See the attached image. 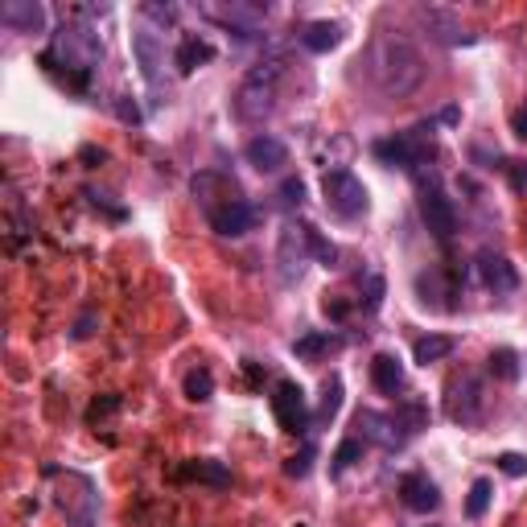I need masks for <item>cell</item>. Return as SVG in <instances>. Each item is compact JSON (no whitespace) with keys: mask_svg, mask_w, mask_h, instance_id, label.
Here are the masks:
<instances>
[{"mask_svg":"<svg viewBox=\"0 0 527 527\" xmlns=\"http://www.w3.org/2000/svg\"><path fill=\"white\" fill-rule=\"evenodd\" d=\"M99 62H103V38L83 21H66L50 38V50L42 54V66L46 70H66V83L75 91H87L91 70Z\"/></svg>","mask_w":527,"mask_h":527,"instance_id":"obj_1","label":"cell"},{"mask_svg":"<svg viewBox=\"0 0 527 527\" xmlns=\"http://www.w3.org/2000/svg\"><path fill=\"white\" fill-rule=\"evenodd\" d=\"M367 66H371V79L383 95H412L420 87V79H425V58H420V50L412 42L396 38V33L375 38Z\"/></svg>","mask_w":527,"mask_h":527,"instance_id":"obj_2","label":"cell"},{"mask_svg":"<svg viewBox=\"0 0 527 527\" xmlns=\"http://www.w3.org/2000/svg\"><path fill=\"white\" fill-rule=\"evenodd\" d=\"M285 75V58L272 54L264 58L248 79H243L239 95H235V112L239 120H248V124H260L268 112H272V103H276V79Z\"/></svg>","mask_w":527,"mask_h":527,"instance_id":"obj_3","label":"cell"},{"mask_svg":"<svg viewBox=\"0 0 527 527\" xmlns=\"http://www.w3.org/2000/svg\"><path fill=\"white\" fill-rule=\"evenodd\" d=\"M429 136H433V120L429 124H416L408 132H396L388 140H375V157L388 165V169H404V173H416V169H425L433 161V145H429Z\"/></svg>","mask_w":527,"mask_h":527,"instance_id":"obj_4","label":"cell"},{"mask_svg":"<svg viewBox=\"0 0 527 527\" xmlns=\"http://www.w3.org/2000/svg\"><path fill=\"white\" fill-rule=\"evenodd\" d=\"M322 194H326V210L334 219H359L363 210H367V186L355 178L350 169H330L326 178H322Z\"/></svg>","mask_w":527,"mask_h":527,"instance_id":"obj_5","label":"cell"},{"mask_svg":"<svg viewBox=\"0 0 527 527\" xmlns=\"http://www.w3.org/2000/svg\"><path fill=\"white\" fill-rule=\"evenodd\" d=\"M445 412L453 425H462V429H474L482 412H486V383L478 375H462V379H453L449 383V400H445Z\"/></svg>","mask_w":527,"mask_h":527,"instance_id":"obj_6","label":"cell"},{"mask_svg":"<svg viewBox=\"0 0 527 527\" xmlns=\"http://www.w3.org/2000/svg\"><path fill=\"white\" fill-rule=\"evenodd\" d=\"M268 404H272L276 425L285 429V433L301 437V433L309 429V404H305L301 383H293V379H276V383H272V396H268Z\"/></svg>","mask_w":527,"mask_h":527,"instance_id":"obj_7","label":"cell"},{"mask_svg":"<svg viewBox=\"0 0 527 527\" xmlns=\"http://www.w3.org/2000/svg\"><path fill=\"white\" fill-rule=\"evenodd\" d=\"M309 264V231L305 223H285L276 243V268H280V285H297L301 272Z\"/></svg>","mask_w":527,"mask_h":527,"instance_id":"obj_8","label":"cell"},{"mask_svg":"<svg viewBox=\"0 0 527 527\" xmlns=\"http://www.w3.org/2000/svg\"><path fill=\"white\" fill-rule=\"evenodd\" d=\"M202 17L215 25L239 33V38H256L268 21V5H248V0H231V5H202Z\"/></svg>","mask_w":527,"mask_h":527,"instance_id":"obj_9","label":"cell"},{"mask_svg":"<svg viewBox=\"0 0 527 527\" xmlns=\"http://www.w3.org/2000/svg\"><path fill=\"white\" fill-rule=\"evenodd\" d=\"M420 219H425V227L441 243L458 235V210H453V202L445 198L441 186H420Z\"/></svg>","mask_w":527,"mask_h":527,"instance_id":"obj_10","label":"cell"},{"mask_svg":"<svg viewBox=\"0 0 527 527\" xmlns=\"http://www.w3.org/2000/svg\"><path fill=\"white\" fill-rule=\"evenodd\" d=\"M256 219H260V210L248 198H235V202H227V206H219V210H210V215H206L210 231L223 235V239H243L256 227Z\"/></svg>","mask_w":527,"mask_h":527,"instance_id":"obj_11","label":"cell"},{"mask_svg":"<svg viewBox=\"0 0 527 527\" xmlns=\"http://www.w3.org/2000/svg\"><path fill=\"white\" fill-rule=\"evenodd\" d=\"M474 268H478V280L482 285L495 293V297H503V293H515L519 289V268L503 256V252H490V248H482L478 256H474Z\"/></svg>","mask_w":527,"mask_h":527,"instance_id":"obj_12","label":"cell"},{"mask_svg":"<svg viewBox=\"0 0 527 527\" xmlns=\"http://www.w3.org/2000/svg\"><path fill=\"white\" fill-rule=\"evenodd\" d=\"M132 58L140 66V75H145V83L157 91L161 87V66H165V42L157 38V33L149 25H140L132 33Z\"/></svg>","mask_w":527,"mask_h":527,"instance_id":"obj_13","label":"cell"},{"mask_svg":"<svg viewBox=\"0 0 527 527\" xmlns=\"http://www.w3.org/2000/svg\"><path fill=\"white\" fill-rule=\"evenodd\" d=\"M400 503L408 511H416V515H429V511L441 507V490H437V482L425 470H408L400 478Z\"/></svg>","mask_w":527,"mask_h":527,"instance_id":"obj_14","label":"cell"},{"mask_svg":"<svg viewBox=\"0 0 527 527\" xmlns=\"http://www.w3.org/2000/svg\"><path fill=\"white\" fill-rule=\"evenodd\" d=\"M243 157H248V165L260 169V173H280L289 165V145L272 132H256L248 140V149H243Z\"/></svg>","mask_w":527,"mask_h":527,"instance_id":"obj_15","label":"cell"},{"mask_svg":"<svg viewBox=\"0 0 527 527\" xmlns=\"http://www.w3.org/2000/svg\"><path fill=\"white\" fill-rule=\"evenodd\" d=\"M420 21H425L429 38L441 42V46H474V42H478L474 33H470L458 17H453L449 9H420Z\"/></svg>","mask_w":527,"mask_h":527,"instance_id":"obj_16","label":"cell"},{"mask_svg":"<svg viewBox=\"0 0 527 527\" xmlns=\"http://www.w3.org/2000/svg\"><path fill=\"white\" fill-rule=\"evenodd\" d=\"M355 429H359V437H363V441H371V445H383V449H404V437H400V429H396L392 412L363 408V412L355 416Z\"/></svg>","mask_w":527,"mask_h":527,"instance_id":"obj_17","label":"cell"},{"mask_svg":"<svg viewBox=\"0 0 527 527\" xmlns=\"http://www.w3.org/2000/svg\"><path fill=\"white\" fill-rule=\"evenodd\" d=\"M0 21L13 33H42L46 29V5L42 0H9L0 5Z\"/></svg>","mask_w":527,"mask_h":527,"instance_id":"obj_18","label":"cell"},{"mask_svg":"<svg viewBox=\"0 0 527 527\" xmlns=\"http://www.w3.org/2000/svg\"><path fill=\"white\" fill-rule=\"evenodd\" d=\"M173 482H202V486H231V470L215 458H190L173 470Z\"/></svg>","mask_w":527,"mask_h":527,"instance_id":"obj_19","label":"cell"},{"mask_svg":"<svg viewBox=\"0 0 527 527\" xmlns=\"http://www.w3.org/2000/svg\"><path fill=\"white\" fill-rule=\"evenodd\" d=\"M62 503V515L75 523V527H95V511H99V495H95V482L91 478H83V486H79V495H62L58 499Z\"/></svg>","mask_w":527,"mask_h":527,"instance_id":"obj_20","label":"cell"},{"mask_svg":"<svg viewBox=\"0 0 527 527\" xmlns=\"http://www.w3.org/2000/svg\"><path fill=\"white\" fill-rule=\"evenodd\" d=\"M371 383H375V392L396 396L404 388V363H400V355H392V350H379V355L371 359Z\"/></svg>","mask_w":527,"mask_h":527,"instance_id":"obj_21","label":"cell"},{"mask_svg":"<svg viewBox=\"0 0 527 527\" xmlns=\"http://www.w3.org/2000/svg\"><path fill=\"white\" fill-rule=\"evenodd\" d=\"M215 62V46H210L206 38H198V33H186V38L178 42V50H173V66H178V75H194L198 66Z\"/></svg>","mask_w":527,"mask_h":527,"instance_id":"obj_22","label":"cell"},{"mask_svg":"<svg viewBox=\"0 0 527 527\" xmlns=\"http://www.w3.org/2000/svg\"><path fill=\"white\" fill-rule=\"evenodd\" d=\"M338 42H342V25L338 21H309L301 29V46L309 54H330Z\"/></svg>","mask_w":527,"mask_h":527,"instance_id":"obj_23","label":"cell"},{"mask_svg":"<svg viewBox=\"0 0 527 527\" xmlns=\"http://www.w3.org/2000/svg\"><path fill=\"white\" fill-rule=\"evenodd\" d=\"M342 346H346V338H342V334L318 330V334L297 338V342H293V355H297V359H305V363H313V359H322V355H334V350H342Z\"/></svg>","mask_w":527,"mask_h":527,"instance_id":"obj_24","label":"cell"},{"mask_svg":"<svg viewBox=\"0 0 527 527\" xmlns=\"http://www.w3.org/2000/svg\"><path fill=\"white\" fill-rule=\"evenodd\" d=\"M453 350H458V338H449V334H425V338L412 342V359H416L420 367H429V363L449 359Z\"/></svg>","mask_w":527,"mask_h":527,"instance_id":"obj_25","label":"cell"},{"mask_svg":"<svg viewBox=\"0 0 527 527\" xmlns=\"http://www.w3.org/2000/svg\"><path fill=\"white\" fill-rule=\"evenodd\" d=\"M392 420H396L400 437H404V441H412L416 433H425V429H429V404H420V400H404V404L392 412Z\"/></svg>","mask_w":527,"mask_h":527,"instance_id":"obj_26","label":"cell"},{"mask_svg":"<svg viewBox=\"0 0 527 527\" xmlns=\"http://www.w3.org/2000/svg\"><path fill=\"white\" fill-rule=\"evenodd\" d=\"M338 412H342V379L330 375L322 383V404H318V412H313V420H318V425H334Z\"/></svg>","mask_w":527,"mask_h":527,"instance_id":"obj_27","label":"cell"},{"mask_svg":"<svg viewBox=\"0 0 527 527\" xmlns=\"http://www.w3.org/2000/svg\"><path fill=\"white\" fill-rule=\"evenodd\" d=\"M182 392L194 404H206L210 396H215V375H210V367H190L186 379H182Z\"/></svg>","mask_w":527,"mask_h":527,"instance_id":"obj_28","label":"cell"},{"mask_svg":"<svg viewBox=\"0 0 527 527\" xmlns=\"http://www.w3.org/2000/svg\"><path fill=\"white\" fill-rule=\"evenodd\" d=\"M363 449H367V441L363 437H346L338 449H334V458H330V474L338 478V474H346L350 466H355L359 458H363Z\"/></svg>","mask_w":527,"mask_h":527,"instance_id":"obj_29","label":"cell"},{"mask_svg":"<svg viewBox=\"0 0 527 527\" xmlns=\"http://www.w3.org/2000/svg\"><path fill=\"white\" fill-rule=\"evenodd\" d=\"M305 231H309V256L318 260L322 268H338V260H342V256H338V248H334V243H330V239H326L318 227H309V223H305Z\"/></svg>","mask_w":527,"mask_h":527,"instance_id":"obj_30","label":"cell"},{"mask_svg":"<svg viewBox=\"0 0 527 527\" xmlns=\"http://www.w3.org/2000/svg\"><path fill=\"white\" fill-rule=\"evenodd\" d=\"M490 499H495V482H490V478H474L470 499H466V515L470 519H482L486 507H490Z\"/></svg>","mask_w":527,"mask_h":527,"instance_id":"obj_31","label":"cell"},{"mask_svg":"<svg viewBox=\"0 0 527 527\" xmlns=\"http://www.w3.org/2000/svg\"><path fill=\"white\" fill-rule=\"evenodd\" d=\"M486 367H490V375H495V379H519V355H515V350H507V346L490 350Z\"/></svg>","mask_w":527,"mask_h":527,"instance_id":"obj_32","label":"cell"},{"mask_svg":"<svg viewBox=\"0 0 527 527\" xmlns=\"http://www.w3.org/2000/svg\"><path fill=\"white\" fill-rule=\"evenodd\" d=\"M313 458H318V449H313V445H305L301 453H293V458L285 462V474H289V478H309V470H313Z\"/></svg>","mask_w":527,"mask_h":527,"instance_id":"obj_33","label":"cell"},{"mask_svg":"<svg viewBox=\"0 0 527 527\" xmlns=\"http://www.w3.org/2000/svg\"><path fill=\"white\" fill-rule=\"evenodd\" d=\"M495 466H499L507 478H527V453H499Z\"/></svg>","mask_w":527,"mask_h":527,"instance_id":"obj_34","label":"cell"},{"mask_svg":"<svg viewBox=\"0 0 527 527\" xmlns=\"http://www.w3.org/2000/svg\"><path fill=\"white\" fill-rule=\"evenodd\" d=\"M305 202V182L301 178H285V182H280V206H301Z\"/></svg>","mask_w":527,"mask_h":527,"instance_id":"obj_35","label":"cell"},{"mask_svg":"<svg viewBox=\"0 0 527 527\" xmlns=\"http://www.w3.org/2000/svg\"><path fill=\"white\" fill-rule=\"evenodd\" d=\"M120 408V396H103V400H95L91 408H87V420L95 425V420H103V416H112Z\"/></svg>","mask_w":527,"mask_h":527,"instance_id":"obj_36","label":"cell"},{"mask_svg":"<svg viewBox=\"0 0 527 527\" xmlns=\"http://www.w3.org/2000/svg\"><path fill=\"white\" fill-rule=\"evenodd\" d=\"M383 305V280L379 276H367V301H363V313H375Z\"/></svg>","mask_w":527,"mask_h":527,"instance_id":"obj_37","label":"cell"},{"mask_svg":"<svg viewBox=\"0 0 527 527\" xmlns=\"http://www.w3.org/2000/svg\"><path fill=\"white\" fill-rule=\"evenodd\" d=\"M140 13H145L149 21H161V25H173V21H178V9H173V5H145Z\"/></svg>","mask_w":527,"mask_h":527,"instance_id":"obj_38","label":"cell"},{"mask_svg":"<svg viewBox=\"0 0 527 527\" xmlns=\"http://www.w3.org/2000/svg\"><path fill=\"white\" fill-rule=\"evenodd\" d=\"M322 313H326V318H334V322H342L346 313H350V305L338 301V297H326V301H322Z\"/></svg>","mask_w":527,"mask_h":527,"instance_id":"obj_39","label":"cell"},{"mask_svg":"<svg viewBox=\"0 0 527 527\" xmlns=\"http://www.w3.org/2000/svg\"><path fill=\"white\" fill-rule=\"evenodd\" d=\"M511 132H515L519 140H527V103H519V108L511 112Z\"/></svg>","mask_w":527,"mask_h":527,"instance_id":"obj_40","label":"cell"},{"mask_svg":"<svg viewBox=\"0 0 527 527\" xmlns=\"http://www.w3.org/2000/svg\"><path fill=\"white\" fill-rule=\"evenodd\" d=\"M507 173H511V186L515 190H527V165L523 161H507Z\"/></svg>","mask_w":527,"mask_h":527,"instance_id":"obj_41","label":"cell"},{"mask_svg":"<svg viewBox=\"0 0 527 527\" xmlns=\"http://www.w3.org/2000/svg\"><path fill=\"white\" fill-rule=\"evenodd\" d=\"M91 322H95L91 313H83V318H79V326H75V338H87V334H91Z\"/></svg>","mask_w":527,"mask_h":527,"instance_id":"obj_42","label":"cell"},{"mask_svg":"<svg viewBox=\"0 0 527 527\" xmlns=\"http://www.w3.org/2000/svg\"><path fill=\"white\" fill-rule=\"evenodd\" d=\"M458 120H462V112H458V108H453V103H449V108L441 112V124H458Z\"/></svg>","mask_w":527,"mask_h":527,"instance_id":"obj_43","label":"cell"},{"mask_svg":"<svg viewBox=\"0 0 527 527\" xmlns=\"http://www.w3.org/2000/svg\"><path fill=\"white\" fill-rule=\"evenodd\" d=\"M297 527H305V523H297Z\"/></svg>","mask_w":527,"mask_h":527,"instance_id":"obj_44","label":"cell"}]
</instances>
